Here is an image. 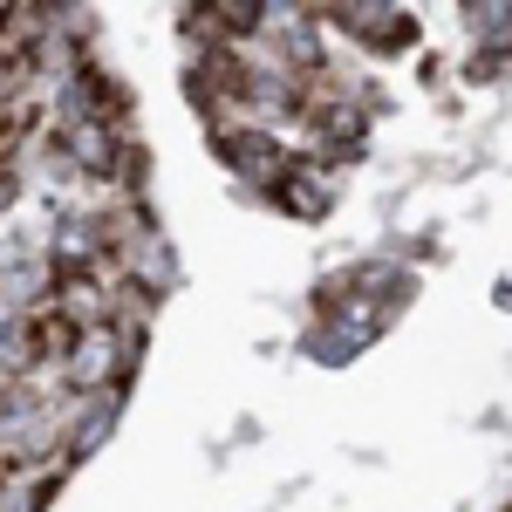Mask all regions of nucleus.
Segmentation results:
<instances>
[{
  "mask_svg": "<svg viewBox=\"0 0 512 512\" xmlns=\"http://www.w3.org/2000/svg\"><path fill=\"white\" fill-rule=\"evenodd\" d=\"M219 158L233 164L246 185H287V158H280V137H267V130H226L219 137Z\"/></svg>",
  "mask_w": 512,
  "mask_h": 512,
  "instance_id": "1",
  "label": "nucleus"
},
{
  "mask_svg": "<svg viewBox=\"0 0 512 512\" xmlns=\"http://www.w3.org/2000/svg\"><path fill=\"white\" fill-rule=\"evenodd\" d=\"M117 328L110 321H96V328H82L76 335V349H69V362H62V383L69 390H103L110 376H117Z\"/></svg>",
  "mask_w": 512,
  "mask_h": 512,
  "instance_id": "2",
  "label": "nucleus"
},
{
  "mask_svg": "<svg viewBox=\"0 0 512 512\" xmlns=\"http://www.w3.org/2000/svg\"><path fill=\"white\" fill-rule=\"evenodd\" d=\"M335 21H355V35L369 48H390V55H403L417 41V21L403 7H335Z\"/></svg>",
  "mask_w": 512,
  "mask_h": 512,
  "instance_id": "3",
  "label": "nucleus"
},
{
  "mask_svg": "<svg viewBox=\"0 0 512 512\" xmlns=\"http://www.w3.org/2000/svg\"><path fill=\"white\" fill-rule=\"evenodd\" d=\"M69 158L76 164H89V171H117V137L103 130V117H82V123H69Z\"/></svg>",
  "mask_w": 512,
  "mask_h": 512,
  "instance_id": "4",
  "label": "nucleus"
},
{
  "mask_svg": "<svg viewBox=\"0 0 512 512\" xmlns=\"http://www.w3.org/2000/svg\"><path fill=\"white\" fill-rule=\"evenodd\" d=\"M280 205H287V212H301V219H321V212H328V185H321L315 171H287Z\"/></svg>",
  "mask_w": 512,
  "mask_h": 512,
  "instance_id": "5",
  "label": "nucleus"
}]
</instances>
